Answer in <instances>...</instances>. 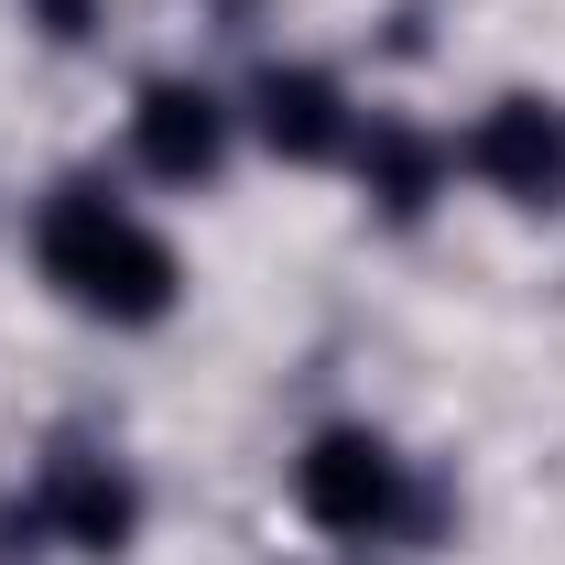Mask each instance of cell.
<instances>
[{"instance_id":"1","label":"cell","mask_w":565,"mask_h":565,"mask_svg":"<svg viewBox=\"0 0 565 565\" xmlns=\"http://www.w3.org/2000/svg\"><path fill=\"white\" fill-rule=\"evenodd\" d=\"M33 262H44V282L66 294L76 316H98V327H163V316L185 305L174 239H163L120 185H98V174H66V185L33 207Z\"/></svg>"},{"instance_id":"2","label":"cell","mask_w":565,"mask_h":565,"mask_svg":"<svg viewBox=\"0 0 565 565\" xmlns=\"http://www.w3.org/2000/svg\"><path fill=\"white\" fill-rule=\"evenodd\" d=\"M294 511L316 533H338V544H392L414 522V468H403V446L381 424H327L294 457Z\"/></svg>"},{"instance_id":"3","label":"cell","mask_w":565,"mask_h":565,"mask_svg":"<svg viewBox=\"0 0 565 565\" xmlns=\"http://www.w3.org/2000/svg\"><path fill=\"white\" fill-rule=\"evenodd\" d=\"M22 533L33 544H66V555H131L141 533V479L120 468V457H98V446H66L44 479H33V500H22Z\"/></svg>"},{"instance_id":"4","label":"cell","mask_w":565,"mask_h":565,"mask_svg":"<svg viewBox=\"0 0 565 565\" xmlns=\"http://www.w3.org/2000/svg\"><path fill=\"white\" fill-rule=\"evenodd\" d=\"M457 163H468L490 196H511V207H565V98H544V87H500L490 109L468 120Z\"/></svg>"},{"instance_id":"5","label":"cell","mask_w":565,"mask_h":565,"mask_svg":"<svg viewBox=\"0 0 565 565\" xmlns=\"http://www.w3.org/2000/svg\"><path fill=\"white\" fill-rule=\"evenodd\" d=\"M228 131H239V109L217 87H196V76H152L131 98V163L152 185H207L228 163Z\"/></svg>"},{"instance_id":"6","label":"cell","mask_w":565,"mask_h":565,"mask_svg":"<svg viewBox=\"0 0 565 565\" xmlns=\"http://www.w3.org/2000/svg\"><path fill=\"white\" fill-rule=\"evenodd\" d=\"M250 131H262L273 163H305V174H316V163H349L359 98L327 66H262L250 76Z\"/></svg>"},{"instance_id":"7","label":"cell","mask_w":565,"mask_h":565,"mask_svg":"<svg viewBox=\"0 0 565 565\" xmlns=\"http://www.w3.org/2000/svg\"><path fill=\"white\" fill-rule=\"evenodd\" d=\"M349 174L370 185V207L392 217V228H414L435 196H446V174H457V152L424 131V120H403V109H359V141H349Z\"/></svg>"},{"instance_id":"8","label":"cell","mask_w":565,"mask_h":565,"mask_svg":"<svg viewBox=\"0 0 565 565\" xmlns=\"http://www.w3.org/2000/svg\"><path fill=\"white\" fill-rule=\"evenodd\" d=\"M33 11H44L55 44H87V33H98V0H33Z\"/></svg>"}]
</instances>
